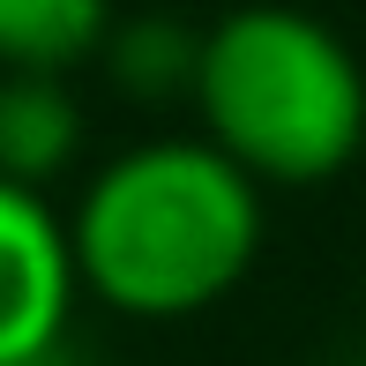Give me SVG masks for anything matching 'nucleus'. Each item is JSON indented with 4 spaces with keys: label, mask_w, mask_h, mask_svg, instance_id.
Listing matches in <instances>:
<instances>
[{
    "label": "nucleus",
    "mask_w": 366,
    "mask_h": 366,
    "mask_svg": "<svg viewBox=\"0 0 366 366\" xmlns=\"http://www.w3.org/2000/svg\"><path fill=\"white\" fill-rule=\"evenodd\" d=\"M82 299L75 232L38 187L0 179V366H45Z\"/></svg>",
    "instance_id": "7ed1b4c3"
},
{
    "label": "nucleus",
    "mask_w": 366,
    "mask_h": 366,
    "mask_svg": "<svg viewBox=\"0 0 366 366\" xmlns=\"http://www.w3.org/2000/svg\"><path fill=\"white\" fill-rule=\"evenodd\" d=\"M359 366H366V359H359Z\"/></svg>",
    "instance_id": "0eeeda50"
},
{
    "label": "nucleus",
    "mask_w": 366,
    "mask_h": 366,
    "mask_svg": "<svg viewBox=\"0 0 366 366\" xmlns=\"http://www.w3.org/2000/svg\"><path fill=\"white\" fill-rule=\"evenodd\" d=\"M202 142L254 187H322L366 142V68L307 8H232L202 30Z\"/></svg>",
    "instance_id": "f03ea898"
},
{
    "label": "nucleus",
    "mask_w": 366,
    "mask_h": 366,
    "mask_svg": "<svg viewBox=\"0 0 366 366\" xmlns=\"http://www.w3.org/2000/svg\"><path fill=\"white\" fill-rule=\"evenodd\" d=\"M112 30V0H0V75H75Z\"/></svg>",
    "instance_id": "39448f33"
},
{
    "label": "nucleus",
    "mask_w": 366,
    "mask_h": 366,
    "mask_svg": "<svg viewBox=\"0 0 366 366\" xmlns=\"http://www.w3.org/2000/svg\"><path fill=\"white\" fill-rule=\"evenodd\" d=\"M75 269L127 322H187L247 285L262 254V187L202 135H149L82 179Z\"/></svg>",
    "instance_id": "f257e3e1"
},
{
    "label": "nucleus",
    "mask_w": 366,
    "mask_h": 366,
    "mask_svg": "<svg viewBox=\"0 0 366 366\" xmlns=\"http://www.w3.org/2000/svg\"><path fill=\"white\" fill-rule=\"evenodd\" d=\"M105 75L120 82L127 97H194V75H202V30L172 23V15H135V23L112 30L105 45Z\"/></svg>",
    "instance_id": "423d86ee"
},
{
    "label": "nucleus",
    "mask_w": 366,
    "mask_h": 366,
    "mask_svg": "<svg viewBox=\"0 0 366 366\" xmlns=\"http://www.w3.org/2000/svg\"><path fill=\"white\" fill-rule=\"evenodd\" d=\"M82 157V105L68 75H0V179L53 187Z\"/></svg>",
    "instance_id": "20e7f679"
}]
</instances>
